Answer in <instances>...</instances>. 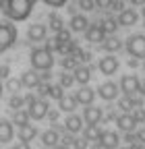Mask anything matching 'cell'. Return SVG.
Masks as SVG:
<instances>
[{"mask_svg": "<svg viewBox=\"0 0 145 149\" xmlns=\"http://www.w3.org/2000/svg\"><path fill=\"white\" fill-rule=\"evenodd\" d=\"M33 4L35 0H6L4 15L10 21H25L33 10Z\"/></svg>", "mask_w": 145, "mask_h": 149, "instance_id": "obj_1", "label": "cell"}, {"mask_svg": "<svg viewBox=\"0 0 145 149\" xmlns=\"http://www.w3.org/2000/svg\"><path fill=\"white\" fill-rule=\"evenodd\" d=\"M29 62H31V68L38 70V72L50 70L54 66V54L46 46L44 48H33L31 54H29Z\"/></svg>", "mask_w": 145, "mask_h": 149, "instance_id": "obj_2", "label": "cell"}, {"mask_svg": "<svg viewBox=\"0 0 145 149\" xmlns=\"http://www.w3.org/2000/svg\"><path fill=\"white\" fill-rule=\"evenodd\" d=\"M124 50H126V54H129L131 58L145 60V35L143 33H135L131 37H126Z\"/></svg>", "mask_w": 145, "mask_h": 149, "instance_id": "obj_3", "label": "cell"}, {"mask_svg": "<svg viewBox=\"0 0 145 149\" xmlns=\"http://www.w3.org/2000/svg\"><path fill=\"white\" fill-rule=\"evenodd\" d=\"M15 42H17V27L8 21H2L0 23V52L13 48Z\"/></svg>", "mask_w": 145, "mask_h": 149, "instance_id": "obj_4", "label": "cell"}, {"mask_svg": "<svg viewBox=\"0 0 145 149\" xmlns=\"http://www.w3.org/2000/svg\"><path fill=\"white\" fill-rule=\"evenodd\" d=\"M118 87H120V91L124 93V95H137V93H139V87H141V79L137 77L135 72L122 74Z\"/></svg>", "mask_w": 145, "mask_h": 149, "instance_id": "obj_5", "label": "cell"}, {"mask_svg": "<svg viewBox=\"0 0 145 149\" xmlns=\"http://www.w3.org/2000/svg\"><path fill=\"white\" fill-rule=\"evenodd\" d=\"M120 68V62L114 54H104L102 58L98 60V70L102 74H106V77H112V74H116Z\"/></svg>", "mask_w": 145, "mask_h": 149, "instance_id": "obj_6", "label": "cell"}, {"mask_svg": "<svg viewBox=\"0 0 145 149\" xmlns=\"http://www.w3.org/2000/svg\"><path fill=\"white\" fill-rule=\"evenodd\" d=\"M48 112H50V104L42 97H38L33 104L27 106V114H29L31 120H44L48 116Z\"/></svg>", "mask_w": 145, "mask_h": 149, "instance_id": "obj_7", "label": "cell"}, {"mask_svg": "<svg viewBox=\"0 0 145 149\" xmlns=\"http://www.w3.org/2000/svg\"><path fill=\"white\" fill-rule=\"evenodd\" d=\"M96 93H98L104 102H114V100H118L120 87H118V83H114V81H104V83L96 89Z\"/></svg>", "mask_w": 145, "mask_h": 149, "instance_id": "obj_8", "label": "cell"}, {"mask_svg": "<svg viewBox=\"0 0 145 149\" xmlns=\"http://www.w3.org/2000/svg\"><path fill=\"white\" fill-rule=\"evenodd\" d=\"M96 143L104 149H118L120 147V135L116 130H102V135Z\"/></svg>", "mask_w": 145, "mask_h": 149, "instance_id": "obj_9", "label": "cell"}, {"mask_svg": "<svg viewBox=\"0 0 145 149\" xmlns=\"http://www.w3.org/2000/svg\"><path fill=\"white\" fill-rule=\"evenodd\" d=\"M104 120V108L91 104V106H85L83 110V122L85 124H100Z\"/></svg>", "mask_w": 145, "mask_h": 149, "instance_id": "obj_10", "label": "cell"}, {"mask_svg": "<svg viewBox=\"0 0 145 149\" xmlns=\"http://www.w3.org/2000/svg\"><path fill=\"white\" fill-rule=\"evenodd\" d=\"M96 95H98L96 89L89 87V85H81V87L75 91V100H77L79 106H91L93 100H96Z\"/></svg>", "mask_w": 145, "mask_h": 149, "instance_id": "obj_11", "label": "cell"}, {"mask_svg": "<svg viewBox=\"0 0 145 149\" xmlns=\"http://www.w3.org/2000/svg\"><path fill=\"white\" fill-rule=\"evenodd\" d=\"M48 37V25L46 23H31L27 27V40L29 42H44Z\"/></svg>", "mask_w": 145, "mask_h": 149, "instance_id": "obj_12", "label": "cell"}, {"mask_svg": "<svg viewBox=\"0 0 145 149\" xmlns=\"http://www.w3.org/2000/svg\"><path fill=\"white\" fill-rule=\"evenodd\" d=\"M62 126H64V130L66 133H70V135H79L81 130H83V116H79V114H68L66 118H64V122H62Z\"/></svg>", "mask_w": 145, "mask_h": 149, "instance_id": "obj_13", "label": "cell"}, {"mask_svg": "<svg viewBox=\"0 0 145 149\" xmlns=\"http://www.w3.org/2000/svg\"><path fill=\"white\" fill-rule=\"evenodd\" d=\"M40 143H42V147H46V149H52V147H56V145H60V133H58V128H48V130H44V133L40 135Z\"/></svg>", "mask_w": 145, "mask_h": 149, "instance_id": "obj_14", "label": "cell"}, {"mask_svg": "<svg viewBox=\"0 0 145 149\" xmlns=\"http://www.w3.org/2000/svg\"><path fill=\"white\" fill-rule=\"evenodd\" d=\"M85 40L89 44H102L106 40V33H104L102 25L100 23H89V27L85 29Z\"/></svg>", "mask_w": 145, "mask_h": 149, "instance_id": "obj_15", "label": "cell"}, {"mask_svg": "<svg viewBox=\"0 0 145 149\" xmlns=\"http://www.w3.org/2000/svg\"><path fill=\"white\" fill-rule=\"evenodd\" d=\"M87 27H89V19H87L83 13H77V15H72V17H70L68 29H70L72 33H85Z\"/></svg>", "mask_w": 145, "mask_h": 149, "instance_id": "obj_16", "label": "cell"}, {"mask_svg": "<svg viewBox=\"0 0 145 149\" xmlns=\"http://www.w3.org/2000/svg\"><path fill=\"white\" fill-rule=\"evenodd\" d=\"M21 85L23 87H27V89H38L40 85H42V79H40V72L38 70H25V72H21Z\"/></svg>", "mask_w": 145, "mask_h": 149, "instance_id": "obj_17", "label": "cell"}, {"mask_svg": "<svg viewBox=\"0 0 145 149\" xmlns=\"http://www.w3.org/2000/svg\"><path fill=\"white\" fill-rule=\"evenodd\" d=\"M116 21H118L120 27H133V25L139 21V13H137L135 8H124L122 13H118Z\"/></svg>", "mask_w": 145, "mask_h": 149, "instance_id": "obj_18", "label": "cell"}, {"mask_svg": "<svg viewBox=\"0 0 145 149\" xmlns=\"http://www.w3.org/2000/svg\"><path fill=\"white\" fill-rule=\"evenodd\" d=\"M38 135H40L38 128H35V124H31V122H27L23 126H17V137H19V141H23V143H31Z\"/></svg>", "mask_w": 145, "mask_h": 149, "instance_id": "obj_19", "label": "cell"}, {"mask_svg": "<svg viewBox=\"0 0 145 149\" xmlns=\"http://www.w3.org/2000/svg\"><path fill=\"white\" fill-rule=\"evenodd\" d=\"M118 108H120L122 112H126V114H131L133 110L143 108V100L137 97V95H124L122 100H118Z\"/></svg>", "mask_w": 145, "mask_h": 149, "instance_id": "obj_20", "label": "cell"}, {"mask_svg": "<svg viewBox=\"0 0 145 149\" xmlns=\"http://www.w3.org/2000/svg\"><path fill=\"white\" fill-rule=\"evenodd\" d=\"M116 126H118V130H122V133H133V130H137V122H135L133 114H126V112L118 114Z\"/></svg>", "mask_w": 145, "mask_h": 149, "instance_id": "obj_21", "label": "cell"}, {"mask_svg": "<svg viewBox=\"0 0 145 149\" xmlns=\"http://www.w3.org/2000/svg\"><path fill=\"white\" fill-rule=\"evenodd\" d=\"M13 137H15V126H13V122L0 118V145L10 143Z\"/></svg>", "mask_w": 145, "mask_h": 149, "instance_id": "obj_22", "label": "cell"}, {"mask_svg": "<svg viewBox=\"0 0 145 149\" xmlns=\"http://www.w3.org/2000/svg\"><path fill=\"white\" fill-rule=\"evenodd\" d=\"M72 77H75V83L87 85L89 81H91V66L89 64H79L75 70H72Z\"/></svg>", "mask_w": 145, "mask_h": 149, "instance_id": "obj_23", "label": "cell"}, {"mask_svg": "<svg viewBox=\"0 0 145 149\" xmlns=\"http://www.w3.org/2000/svg\"><path fill=\"white\" fill-rule=\"evenodd\" d=\"M100 46H102V50H104L106 54H114V52H118L120 48H124L122 40H118L116 35H106V40H104Z\"/></svg>", "mask_w": 145, "mask_h": 149, "instance_id": "obj_24", "label": "cell"}, {"mask_svg": "<svg viewBox=\"0 0 145 149\" xmlns=\"http://www.w3.org/2000/svg\"><path fill=\"white\" fill-rule=\"evenodd\" d=\"M77 100H75V95H64L58 100V110L60 112H66V114H75V110H77Z\"/></svg>", "mask_w": 145, "mask_h": 149, "instance_id": "obj_25", "label": "cell"}, {"mask_svg": "<svg viewBox=\"0 0 145 149\" xmlns=\"http://www.w3.org/2000/svg\"><path fill=\"white\" fill-rule=\"evenodd\" d=\"M54 33H60V31H64L66 27H64V21H62V17L58 15V13H50L48 15V23H46Z\"/></svg>", "mask_w": 145, "mask_h": 149, "instance_id": "obj_26", "label": "cell"}, {"mask_svg": "<svg viewBox=\"0 0 145 149\" xmlns=\"http://www.w3.org/2000/svg\"><path fill=\"white\" fill-rule=\"evenodd\" d=\"M81 133H83V139H87L89 143H91V141H98L100 139L102 128H100V124H85Z\"/></svg>", "mask_w": 145, "mask_h": 149, "instance_id": "obj_27", "label": "cell"}, {"mask_svg": "<svg viewBox=\"0 0 145 149\" xmlns=\"http://www.w3.org/2000/svg\"><path fill=\"white\" fill-rule=\"evenodd\" d=\"M100 25H102V29H104V33H106V35H114V33H116V29L120 27V25H118V21H116L114 17H110V15L104 17L102 21H100Z\"/></svg>", "mask_w": 145, "mask_h": 149, "instance_id": "obj_28", "label": "cell"}, {"mask_svg": "<svg viewBox=\"0 0 145 149\" xmlns=\"http://www.w3.org/2000/svg\"><path fill=\"white\" fill-rule=\"evenodd\" d=\"M60 66H62V70H66V72H72L77 66H79V60L75 58L72 54H64L62 58H60Z\"/></svg>", "mask_w": 145, "mask_h": 149, "instance_id": "obj_29", "label": "cell"}, {"mask_svg": "<svg viewBox=\"0 0 145 149\" xmlns=\"http://www.w3.org/2000/svg\"><path fill=\"white\" fill-rule=\"evenodd\" d=\"M29 120H31V118H29V114H27V108H25V110L13 112V118H10V122L17 124V126H23V124H27Z\"/></svg>", "mask_w": 145, "mask_h": 149, "instance_id": "obj_30", "label": "cell"}, {"mask_svg": "<svg viewBox=\"0 0 145 149\" xmlns=\"http://www.w3.org/2000/svg\"><path fill=\"white\" fill-rule=\"evenodd\" d=\"M8 108H10L13 112H17V110H25V97L19 95V93H13V95L8 97Z\"/></svg>", "mask_w": 145, "mask_h": 149, "instance_id": "obj_31", "label": "cell"}, {"mask_svg": "<svg viewBox=\"0 0 145 149\" xmlns=\"http://www.w3.org/2000/svg\"><path fill=\"white\" fill-rule=\"evenodd\" d=\"M58 85H60L62 89H68V87H72V85H75V77H72V72L62 70V72L58 74Z\"/></svg>", "mask_w": 145, "mask_h": 149, "instance_id": "obj_32", "label": "cell"}, {"mask_svg": "<svg viewBox=\"0 0 145 149\" xmlns=\"http://www.w3.org/2000/svg\"><path fill=\"white\" fill-rule=\"evenodd\" d=\"M77 8H81L83 13L96 10V2H93V0H77Z\"/></svg>", "mask_w": 145, "mask_h": 149, "instance_id": "obj_33", "label": "cell"}, {"mask_svg": "<svg viewBox=\"0 0 145 149\" xmlns=\"http://www.w3.org/2000/svg\"><path fill=\"white\" fill-rule=\"evenodd\" d=\"M21 87H23V85H21V79H13V77H10V79H6V89H8V91L17 93Z\"/></svg>", "mask_w": 145, "mask_h": 149, "instance_id": "obj_34", "label": "cell"}, {"mask_svg": "<svg viewBox=\"0 0 145 149\" xmlns=\"http://www.w3.org/2000/svg\"><path fill=\"white\" fill-rule=\"evenodd\" d=\"M131 114H133V118H135L137 124H145V108H137V110L131 112Z\"/></svg>", "mask_w": 145, "mask_h": 149, "instance_id": "obj_35", "label": "cell"}, {"mask_svg": "<svg viewBox=\"0 0 145 149\" xmlns=\"http://www.w3.org/2000/svg\"><path fill=\"white\" fill-rule=\"evenodd\" d=\"M70 147H72V149H87V147H89V141L83 139V137H75V141H72Z\"/></svg>", "mask_w": 145, "mask_h": 149, "instance_id": "obj_36", "label": "cell"}, {"mask_svg": "<svg viewBox=\"0 0 145 149\" xmlns=\"http://www.w3.org/2000/svg\"><path fill=\"white\" fill-rule=\"evenodd\" d=\"M126 6H124V0H112V4H110V10L114 13H122Z\"/></svg>", "mask_w": 145, "mask_h": 149, "instance_id": "obj_37", "label": "cell"}, {"mask_svg": "<svg viewBox=\"0 0 145 149\" xmlns=\"http://www.w3.org/2000/svg\"><path fill=\"white\" fill-rule=\"evenodd\" d=\"M93 2H96V8H100V10H110L112 0H93Z\"/></svg>", "mask_w": 145, "mask_h": 149, "instance_id": "obj_38", "label": "cell"}, {"mask_svg": "<svg viewBox=\"0 0 145 149\" xmlns=\"http://www.w3.org/2000/svg\"><path fill=\"white\" fill-rule=\"evenodd\" d=\"M0 79H10V66L0 64Z\"/></svg>", "mask_w": 145, "mask_h": 149, "instance_id": "obj_39", "label": "cell"}, {"mask_svg": "<svg viewBox=\"0 0 145 149\" xmlns=\"http://www.w3.org/2000/svg\"><path fill=\"white\" fill-rule=\"evenodd\" d=\"M44 2H46L48 6H52V8H60V6L66 4V0H44Z\"/></svg>", "mask_w": 145, "mask_h": 149, "instance_id": "obj_40", "label": "cell"}, {"mask_svg": "<svg viewBox=\"0 0 145 149\" xmlns=\"http://www.w3.org/2000/svg\"><path fill=\"white\" fill-rule=\"evenodd\" d=\"M50 122H54V124H58V110H52L50 108V112H48V116H46Z\"/></svg>", "mask_w": 145, "mask_h": 149, "instance_id": "obj_41", "label": "cell"}, {"mask_svg": "<svg viewBox=\"0 0 145 149\" xmlns=\"http://www.w3.org/2000/svg\"><path fill=\"white\" fill-rule=\"evenodd\" d=\"M116 118H118L116 110H110L108 114H104V120H106V122H116Z\"/></svg>", "mask_w": 145, "mask_h": 149, "instance_id": "obj_42", "label": "cell"}, {"mask_svg": "<svg viewBox=\"0 0 145 149\" xmlns=\"http://www.w3.org/2000/svg\"><path fill=\"white\" fill-rule=\"evenodd\" d=\"M23 97H25V106H29V104H33L35 100H38V95H35V93H33V91H29V93H27V95H23Z\"/></svg>", "mask_w": 145, "mask_h": 149, "instance_id": "obj_43", "label": "cell"}, {"mask_svg": "<svg viewBox=\"0 0 145 149\" xmlns=\"http://www.w3.org/2000/svg\"><path fill=\"white\" fill-rule=\"evenodd\" d=\"M40 79H42V83H48V81L52 79V72H50V70H44V72H40Z\"/></svg>", "mask_w": 145, "mask_h": 149, "instance_id": "obj_44", "label": "cell"}, {"mask_svg": "<svg viewBox=\"0 0 145 149\" xmlns=\"http://www.w3.org/2000/svg\"><path fill=\"white\" fill-rule=\"evenodd\" d=\"M10 149H31V145H29V143H23V141H19V143H15Z\"/></svg>", "mask_w": 145, "mask_h": 149, "instance_id": "obj_45", "label": "cell"}, {"mask_svg": "<svg viewBox=\"0 0 145 149\" xmlns=\"http://www.w3.org/2000/svg\"><path fill=\"white\" fill-rule=\"evenodd\" d=\"M126 64H129L131 68H137V66H139V60H137V58H129V60H126Z\"/></svg>", "mask_w": 145, "mask_h": 149, "instance_id": "obj_46", "label": "cell"}, {"mask_svg": "<svg viewBox=\"0 0 145 149\" xmlns=\"http://www.w3.org/2000/svg\"><path fill=\"white\" fill-rule=\"evenodd\" d=\"M124 2H126V0H124ZM129 2L133 6H145V0H129Z\"/></svg>", "mask_w": 145, "mask_h": 149, "instance_id": "obj_47", "label": "cell"}, {"mask_svg": "<svg viewBox=\"0 0 145 149\" xmlns=\"http://www.w3.org/2000/svg\"><path fill=\"white\" fill-rule=\"evenodd\" d=\"M139 95L145 97V79H141V87H139Z\"/></svg>", "mask_w": 145, "mask_h": 149, "instance_id": "obj_48", "label": "cell"}, {"mask_svg": "<svg viewBox=\"0 0 145 149\" xmlns=\"http://www.w3.org/2000/svg\"><path fill=\"white\" fill-rule=\"evenodd\" d=\"M52 149H70V147H66V145H62V143H60V145H56V147H52Z\"/></svg>", "mask_w": 145, "mask_h": 149, "instance_id": "obj_49", "label": "cell"}, {"mask_svg": "<svg viewBox=\"0 0 145 149\" xmlns=\"http://www.w3.org/2000/svg\"><path fill=\"white\" fill-rule=\"evenodd\" d=\"M4 6H6V0H0V10H4Z\"/></svg>", "mask_w": 145, "mask_h": 149, "instance_id": "obj_50", "label": "cell"}, {"mask_svg": "<svg viewBox=\"0 0 145 149\" xmlns=\"http://www.w3.org/2000/svg\"><path fill=\"white\" fill-rule=\"evenodd\" d=\"M141 17H143V19H145V6H143V10H141Z\"/></svg>", "mask_w": 145, "mask_h": 149, "instance_id": "obj_51", "label": "cell"}, {"mask_svg": "<svg viewBox=\"0 0 145 149\" xmlns=\"http://www.w3.org/2000/svg\"><path fill=\"white\" fill-rule=\"evenodd\" d=\"M93 149H104V147H100V145H96V147H93Z\"/></svg>", "mask_w": 145, "mask_h": 149, "instance_id": "obj_52", "label": "cell"}, {"mask_svg": "<svg viewBox=\"0 0 145 149\" xmlns=\"http://www.w3.org/2000/svg\"><path fill=\"white\" fill-rule=\"evenodd\" d=\"M141 66H143V72H145V60H143V64H141Z\"/></svg>", "mask_w": 145, "mask_h": 149, "instance_id": "obj_53", "label": "cell"}, {"mask_svg": "<svg viewBox=\"0 0 145 149\" xmlns=\"http://www.w3.org/2000/svg\"><path fill=\"white\" fill-rule=\"evenodd\" d=\"M0 93H2V83H0Z\"/></svg>", "mask_w": 145, "mask_h": 149, "instance_id": "obj_54", "label": "cell"}, {"mask_svg": "<svg viewBox=\"0 0 145 149\" xmlns=\"http://www.w3.org/2000/svg\"><path fill=\"white\" fill-rule=\"evenodd\" d=\"M118 149H129V147H118Z\"/></svg>", "mask_w": 145, "mask_h": 149, "instance_id": "obj_55", "label": "cell"}, {"mask_svg": "<svg viewBox=\"0 0 145 149\" xmlns=\"http://www.w3.org/2000/svg\"><path fill=\"white\" fill-rule=\"evenodd\" d=\"M143 27H145V19H143Z\"/></svg>", "mask_w": 145, "mask_h": 149, "instance_id": "obj_56", "label": "cell"}, {"mask_svg": "<svg viewBox=\"0 0 145 149\" xmlns=\"http://www.w3.org/2000/svg\"><path fill=\"white\" fill-rule=\"evenodd\" d=\"M143 149H145V143H143Z\"/></svg>", "mask_w": 145, "mask_h": 149, "instance_id": "obj_57", "label": "cell"}, {"mask_svg": "<svg viewBox=\"0 0 145 149\" xmlns=\"http://www.w3.org/2000/svg\"><path fill=\"white\" fill-rule=\"evenodd\" d=\"M143 133H145V128H143Z\"/></svg>", "mask_w": 145, "mask_h": 149, "instance_id": "obj_58", "label": "cell"}]
</instances>
